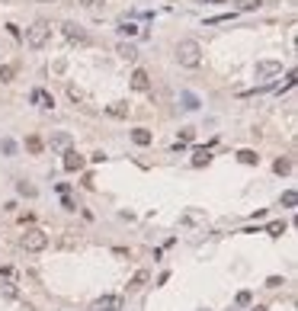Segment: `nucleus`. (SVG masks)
Listing matches in <instances>:
<instances>
[{
	"label": "nucleus",
	"mask_w": 298,
	"mask_h": 311,
	"mask_svg": "<svg viewBox=\"0 0 298 311\" xmlns=\"http://www.w3.org/2000/svg\"><path fill=\"white\" fill-rule=\"evenodd\" d=\"M176 61L183 64V68H199V61H202V48H199L196 39H183L180 45H176Z\"/></svg>",
	"instance_id": "nucleus-1"
},
{
	"label": "nucleus",
	"mask_w": 298,
	"mask_h": 311,
	"mask_svg": "<svg viewBox=\"0 0 298 311\" xmlns=\"http://www.w3.org/2000/svg\"><path fill=\"white\" fill-rule=\"evenodd\" d=\"M48 36H52V23H48V19H36V23L26 29V45H29V48H42L48 42Z\"/></svg>",
	"instance_id": "nucleus-2"
},
{
	"label": "nucleus",
	"mask_w": 298,
	"mask_h": 311,
	"mask_svg": "<svg viewBox=\"0 0 298 311\" xmlns=\"http://www.w3.org/2000/svg\"><path fill=\"white\" fill-rule=\"evenodd\" d=\"M19 244H23V250H29V254H38V250L48 247V234L42 231V228H26V234L19 238Z\"/></svg>",
	"instance_id": "nucleus-3"
},
{
	"label": "nucleus",
	"mask_w": 298,
	"mask_h": 311,
	"mask_svg": "<svg viewBox=\"0 0 298 311\" xmlns=\"http://www.w3.org/2000/svg\"><path fill=\"white\" fill-rule=\"evenodd\" d=\"M282 74V61H273V58H266V61H257V80H273Z\"/></svg>",
	"instance_id": "nucleus-4"
},
{
	"label": "nucleus",
	"mask_w": 298,
	"mask_h": 311,
	"mask_svg": "<svg viewBox=\"0 0 298 311\" xmlns=\"http://www.w3.org/2000/svg\"><path fill=\"white\" fill-rule=\"evenodd\" d=\"M93 311H122V298L119 295H103L93 302Z\"/></svg>",
	"instance_id": "nucleus-5"
},
{
	"label": "nucleus",
	"mask_w": 298,
	"mask_h": 311,
	"mask_svg": "<svg viewBox=\"0 0 298 311\" xmlns=\"http://www.w3.org/2000/svg\"><path fill=\"white\" fill-rule=\"evenodd\" d=\"M84 164H87L84 154H77V151H64V170H68V173L84 170Z\"/></svg>",
	"instance_id": "nucleus-6"
},
{
	"label": "nucleus",
	"mask_w": 298,
	"mask_h": 311,
	"mask_svg": "<svg viewBox=\"0 0 298 311\" xmlns=\"http://www.w3.org/2000/svg\"><path fill=\"white\" fill-rule=\"evenodd\" d=\"M131 87H135L138 93H148V90H151V77H148L145 68H135V74H131Z\"/></svg>",
	"instance_id": "nucleus-7"
},
{
	"label": "nucleus",
	"mask_w": 298,
	"mask_h": 311,
	"mask_svg": "<svg viewBox=\"0 0 298 311\" xmlns=\"http://www.w3.org/2000/svg\"><path fill=\"white\" fill-rule=\"evenodd\" d=\"M129 112H131V106L125 100H115L106 106V116H112V119H129Z\"/></svg>",
	"instance_id": "nucleus-8"
},
{
	"label": "nucleus",
	"mask_w": 298,
	"mask_h": 311,
	"mask_svg": "<svg viewBox=\"0 0 298 311\" xmlns=\"http://www.w3.org/2000/svg\"><path fill=\"white\" fill-rule=\"evenodd\" d=\"M29 100L36 103V106H42V109H52V106H55V96L48 93V90H42V87H38V90H32Z\"/></svg>",
	"instance_id": "nucleus-9"
},
{
	"label": "nucleus",
	"mask_w": 298,
	"mask_h": 311,
	"mask_svg": "<svg viewBox=\"0 0 298 311\" xmlns=\"http://www.w3.org/2000/svg\"><path fill=\"white\" fill-rule=\"evenodd\" d=\"M64 39H71V42H87V32L80 29L77 23H64Z\"/></svg>",
	"instance_id": "nucleus-10"
},
{
	"label": "nucleus",
	"mask_w": 298,
	"mask_h": 311,
	"mask_svg": "<svg viewBox=\"0 0 298 311\" xmlns=\"http://www.w3.org/2000/svg\"><path fill=\"white\" fill-rule=\"evenodd\" d=\"M52 148L55 151H71V135L68 132H55L52 135Z\"/></svg>",
	"instance_id": "nucleus-11"
},
{
	"label": "nucleus",
	"mask_w": 298,
	"mask_h": 311,
	"mask_svg": "<svg viewBox=\"0 0 298 311\" xmlns=\"http://www.w3.org/2000/svg\"><path fill=\"white\" fill-rule=\"evenodd\" d=\"M131 141H135L138 148H148V145L154 141V135L148 132V128H135V132H131Z\"/></svg>",
	"instance_id": "nucleus-12"
},
{
	"label": "nucleus",
	"mask_w": 298,
	"mask_h": 311,
	"mask_svg": "<svg viewBox=\"0 0 298 311\" xmlns=\"http://www.w3.org/2000/svg\"><path fill=\"white\" fill-rule=\"evenodd\" d=\"M119 58H125V61H138V48L135 45H129V42H119Z\"/></svg>",
	"instance_id": "nucleus-13"
},
{
	"label": "nucleus",
	"mask_w": 298,
	"mask_h": 311,
	"mask_svg": "<svg viewBox=\"0 0 298 311\" xmlns=\"http://www.w3.org/2000/svg\"><path fill=\"white\" fill-rule=\"evenodd\" d=\"M148 279H151V273H148V270H138L135 276H131V279H129V289H131V292H138V289L145 286Z\"/></svg>",
	"instance_id": "nucleus-14"
},
{
	"label": "nucleus",
	"mask_w": 298,
	"mask_h": 311,
	"mask_svg": "<svg viewBox=\"0 0 298 311\" xmlns=\"http://www.w3.org/2000/svg\"><path fill=\"white\" fill-rule=\"evenodd\" d=\"M208 161H212L208 148H196V151H192V167H205Z\"/></svg>",
	"instance_id": "nucleus-15"
},
{
	"label": "nucleus",
	"mask_w": 298,
	"mask_h": 311,
	"mask_svg": "<svg viewBox=\"0 0 298 311\" xmlns=\"http://www.w3.org/2000/svg\"><path fill=\"white\" fill-rule=\"evenodd\" d=\"M42 148H45V145H42L38 135H29V138H26V151H29V154H42Z\"/></svg>",
	"instance_id": "nucleus-16"
},
{
	"label": "nucleus",
	"mask_w": 298,
	"mask_h": 311,
	"mask_svg": "<svg viewBox=\"0 0 298 311\" xmlns=\"http://www.w3.org/2000/svg\"><path fill=\"white\" fill-rule=\"evenodd\" d=\"M192 138H196V128H183V132H180V138H176V151L186 148V145H189Z\"/></svg>",
	"instance_id": "nucleus-17"
},
{
	"label": "nucleus",
	"mask_w": 298,
	"mask_h": 311,
	"mask_svg": "<svg viewBox=\"0 0 298 311\" xmlns=\"http://www.w3.org/2000/svg\"><path fill=\"white\" fill-rule=\"evenodd\" d=\"M13 77H16V68L13 64H3V68H0V84H10Z\"/></svg>",
	"instance_id": "nucleus-18"
},
{
	"label": "nucleus",
	"mask_w": 298,
	"mask_h": 311,
	"mask_svg": "<svg viewBox=\"0 0 298 311\" xmlns=\"http://www.w3.org/2000/svg\"><path fill=\"white\" fill-rule=\"evenodd\" d=\"M202 212H183V215H180V221H183V225H196V221H202Z\"/></svg>",
	"instance_id": "nucleus-19"
},
{
	"label": "nucleus",
	"mask_w": 298,
	"mask_h": 311,
	"mask_svg": "<svg viewBox=\"0 0 298 311\" xmlns=\"http://www.w3.org/2000/svg\"><path fill=\"white\" fill-rule=\"evenodd\" d=\"M237 161L247 164V167H253V164L260 161V157H257V151H241V154H237Z\"/></svg>",
	"instance_id": "nucleus-20"
},
{
	"label": "nucleus",
	"mask_w": 298,
	"mask_h": 311,
	"mask_svg": "<svg viewBox=\"0 0 298 311\" xmlns=\"http://www.w3.org/2000/svg\"><path fill=\"white\" fill-rule=\"evenodd\" d=\"M263 0H237V10H244V13H250V10H260Z\"/></svg>",
	"instance_id": "nucleus-21"
},
{
	"label": "nucleus",
	"mask_w": 298,
	"mask_h": 311,
	"mask_svg": "<svg viewBox=\"0 0 298 311\" xmlns=\"http://www.w3.org/2000/svg\"><path fill=\"white\" fill-rule=\"evenodd\" d=\"M119 32H122V36H138V26L129 23V19H122V23H119Z\"/></svg>",
	"instance_id": "nucleus-22"
},
{
	"label": "nucleus",
	"mask_w": 298,
	"mask_h": 311,
	"mask_svg": "<svg viewBox=\"0 0 298 311\" xmlns=\"http://www.w3.org/2000/svg\"><path fill=\"white\" fill-rule=\"evenodd\" d=\"M273 170H276V173H289V170H292V161H289V157H279Z\"/></svg>",
	"instance_id": "nucleus-23"
},
{
	"label": "nucleus",
	"mask_w": 298,
	"mask_h": 311,
	"mask_svg": "<svg viewBox=\"0 0 298 311\" xmlns=\"http://www.w3.org/2000/svg\"><path fill=\"white\" fill-rule=\"evenodd\" d=\"M273 238H279V234H285V221H269V228H266Z\"/></svg>",
	"instance_id": "nucleus-24"
},
{
	"label": "nucleus",
	"mask_w": 298,
	"mask_h": 311,
	"mask_svg": "<svg viewBox=\"0 0 298 311\" xmlns=\"http://www.w3.org/2000/svg\"><path fill=\"white\" fill-rule=\"evenodd\" d=\"M68 96L74 103H87V93H84V90H77V87H68Z\"/></svg>",
	"instance_id": "nucleus-25"
},
{
	"label": "nucleus",
	"mask_w": 298,
	"mask_h": 311,
	"mask_svg": "<svg viewBox=\"0 0 298 311\" xmlns=\"http://www.w3.org/2000/svg\"><path fill=\"white\" fill-rule=\"evenodd\" d=\"M0 292H3V295H7V298H16V295H19L13 282H0Z\"/></svg>",
	"instance_id": "nucleus-26"
},
{
	"label": "nucleus",
	"mask_w": 298,
	"mask_h": 311,
	"mask_svg": "<svg viewBox=\"0 0 298 311\" xmlns=\"http://www.w3.org/2000/svg\"><path fill=\"white\" fill-rule=\"evenodd\" d=\"M295 202H298V196H295V189H289V193L282 196V205H285V209H292V205H295Z\"/></svg>",
	"instance_id": "nucleus-27"
},
{
	"label": "nucleus",
	"mask_w": 298,
	"mask_h": 311,
	"mask_svg": "<svg viewBox=\"0 0 298 311\" xmlns=\"http://www.w3.org/2000/svg\"><path fill=\"white\" fill-rule=\"evenodd\" d=\"M80 3H84L87 10H99V7H103V3H106V0H80Z\"/></svg>",
	"instance_id": "nucleus-28"
},
{
	"label": "nucleus",
	"mask_w": 298,
	"mask_h": 311,
	"mask_svg": "<svg viewBox=\"0 0 298 311\" xmlns=\"http://www.w3.org/2000/svg\"><path fill=\"white\" fill-rule=\"evenodd\" d=\"M250 292H237V305H250Z\"/></svg>",
	"instance_id": "nucleus-29"
},
{
	"label": "nucleus",
	"mask_w": 298,
	"mask_h": 311,
	"mask_svg": "<svg viewBox=\"0 0 298 311\" xmlns=\"http://www.w3.org/2000/svg\"><path fill=\"white\" fill-rule=\"evenodd\" d=\"M19 193H23V196H36V186H29V183H19Z\"/></svg>",
	"instance_id": "nucleus-30"
},
{
	"label": "nucleus",
	"mask_w": 298,
	"mask_h": 311,
	"mask_svg": "<svg viewBox=\"0 0 298 311\" xmlns=\"http://www.w3.org/2000/svg\"><path fill=\"white\" fill-rule=\"evenodd\" d=\"M183 100H186V109H196V106H199L196 96H189V93H183Z\"/></svg>",
	"instance_id": "nucleus-31"
},
{
	"label": "nucleus",
	"mask_w": 298,
	"mask_h": 311,
	"mask_svg": "<svg viewBox=\"0 0 298 311\" xmlns=\"http://www.w3.org/2000/svg\"><path fill=\"white\" fill-rule=\"evenodd\" d=\"M266 286H269V289H276V286H282V279H279V276H269Z\"/></svg>",
	"instance_id": "nucleus-32"
},
{
	"label": "nucleus",
	"mask_w": 298,
	"mask_h": 311,
	"mask_svg": "<svg viewBox=\"0 0 298 311\" xmlns=\"http://www.w3.org/2000/svg\"><path fill=\"white\" fill-rule=\"evenodd\" d=\"M199 3H224V0H199Z\"/></svg>",
	"instance_id": "nucleus-33"
},
{
	"label": "nucleus",
	"mask_w": 298,
	"mask_h": 311,
	"mask_svg": "<svg viewBox=\"0 0 298 311\" xmlns=\"http://www.w3.org/2000/svg\"><path fill=\"white\" fill-rule=\"evenodd\" d=\"M38 3H58V0H38Z\"/></svg>",
	"instance_id": "nucleus-34"
},
{
	"label": "nucleus",
	"mask_w": 298,
	"mask_h": 311,
	"mask_svg": "<svg viewBox=\"0 0 298 311\" xmlns=\"http://www.w3.org/2000/svg\"><path fill=\"white\" fill-rule=\"evenodd\" d=\"M253 311H266V308H253Z\"/></svg>",
	"instance_id": "nucleus-35"
},
{
	"label": "nucleus",
	"mask_w": 298,
	"mask_h": 311,
	"mask_svg": "<svg viewBox=\"0 0 298 311\" xmlns=\"http://www.w3.org/2000/svg\"><path fill=\"white\" fill-rule=\"evenodd\" d=\"M167 3H173V0H167Z\"/></svg>",
	"instance_id": "nucleus-36"
}]
</instances>
